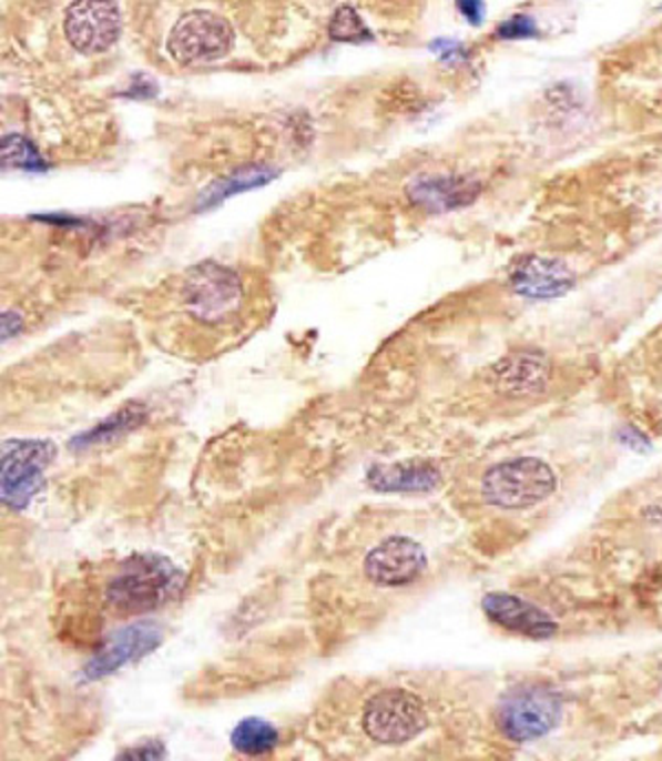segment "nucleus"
<instances>
[{
  "label": "nucleus",
  "instance_id": "obj_1",
  "mask_svg": "<svg viewBox=\"0 0 662 761\" xmlns=\"http://www.w3.org/2000/svg\"><path fill=\"white\" fill-rule=\"evenodd\" d=\"M184 585V574L169 559L138 555L106 585V602L120 613H144L166 605Z\"/></svg>",
  "mask_w": 662,
  "mask_h": 761
},
{
  "label": "nucleus",
  "instance_id": "obj_2",
  "mask_svg": "<svg viewBox=\"0 0 662 761\" xmlns=\"http://www.w3.org/2000/svg\"><path fill=\"white\" fill-rule=\"evenodd\" d=\"M557 490L552 468L534 457L495 464L481 479V497L501 510H523L546 501Z\"/></svg>",
  "mask_w": 662,
  "mask_h": 761
},
{
  "label": "nucleus",
  "instance_id": "obj_3",
  "mask_svg": "<svg viewBox=\"0 0 662 761\" xmlns=\"http://www.w3.org/2000/svg\"><path fill=\"white\" fill-rule=\"evenodd\" d=\"M184 303L186 312L204 325L230 321L243 303L238 274L213 261L195 265L184 281Z\"/></svg>",
  "mask_w": 662,
  "mask_h": 761
},
{
  "label": "nucleus",
  "instance_id": "obj_4",
  "mask_svg": "<svg viewBox=\"0 0 662 761\" xmlns=\"http://www.w3.org/2000/svg\"><path fill=\"white\" fill-rule=\"evenodd\" d=\"M429 724L422 700L405 689L376 693L363 711V729L385 747H398L416 740Z\"/></svg>",
  "mask_w": 662,
  "mask_h": 761
},
{
  "label": "nucleus",
  "instance_id": "obj_5",
  "mask_svg": "<svg viewBox=\"0 0 662 761\" xmlns=\"http://www.w3.org/2000/svg\"><path fill=\"white\" fill-rule=\"evenodd\" d=\"M55 455L51 442L11 439L2 446V501L11 510H24L44 488V473Z\"/></svg>",
  "mask_w": 662,
  "mask_h": 761
},
{
  "label": "nucleus",
  "instance_id": "obj_6",
  "mask_svg": "<svg viewBox=\"0 0 662 761\" xmlns=\"http://www.w3.org/2000/svg\"><path fill=\"white\" fill-rule=\"evenodd\" d=\"M561 718V698L546 687L510 691L497 707V727L512 742H532L548 735Z\"/></svg>",
  "mask_w": 662,
  "mask_h": 761
},
{
  "label": "nucleus",
  "instance_id": "obj_7",
  "mask_svg": "<svg viewBox=\"0 0 662 761\" xmlns=\"http://www.w3.org/2000/svg\"><path fill=\"white\" fill-rule=\"evenodd\" d=\"M234 31L225 18L213 11L195 9L184 13L169 35V53L180 64L215 62L230 53Z\"/></svg>",
  "mask_w": 662,
  "mask_h": 761
},
{
  "label": "nucleus",
  "instance_id": "obj_8",
  "mask_svg": "<svg viewBox=\"0 0 662 761\" xmlns=\"http://www.w3.org/2000/svg\"><path fill=\"white\" fill-rule=\"evenodd\" d=\"M122 31V16L113 0H73L64 13L69 44L86 55L109 51Z\"/></svg>",
  "mask_w": 662,
  "mask_h": 761
},
{
  "label": "nucleus",
  "instance_id": "obj_9",
  "mask_svg": "<svg viewBox=\"0 0 662 761\" xmlns=\"http://www.w3.org/2000/svg\"><path fill=\"white\" fill-rule=\"evenodd\" d=\"M164 642V629L153 620H138L113 631L84 667V680H102L131 662L153 653Z\"/></svg>",
  "mask_w": 662,
  "mask_h": 761
},
{
  "label": "nucleus",
  "instance_id": "obj_10",
  "mask_svg": "<svg viewBox=\"0 0 662 761\" xmlns=\"http://www.w3.org/2000/svg\"><path fill=\"white\" fill-rule=\"evenodd\" d=\"M429 561L420 544L409 537H389L365 557V574L378 587H405L416 582Z\"/></svg>",
  "mask_w": 662,
  "mask_h": 761
},
{
  "label": "nucleus",
  "instance_id": "obj_11",
  "mask_svg": "<svg viewBox=\"0 0 662 761\" xmlns=\"http://www.w3.org/2000/svg\"><path fill=\"white\" fill-rule=\"evenodd\" d=\"M508 283L517 296L548 301L559 298L574 287V272L563 261L530 254L510 267Z\"/></svg>",
  "mask_w": 662,
  "mask_h": 761
},
{
  "label": "nucleus",
  "instance_id": "obj_12",
  "mask_svg": "<svg viewBox=\"0 0 662 761\" xmlns=\"http://www.w3.org/2000/svg\"><path fill=\"white\" fill-rule=\"evenodd\" d=\"M550 372L541 352H512L492 367V384L506 397H532L548 388Z\"/></svg>",
  "mask_w": 662,
  "mask_h": 761
},
{
  "label": "nucleus",
  "instance_id": "obj_13",
  "mask_svg": "<svg viewBox=\"0 0 662 761\" xmlns=\"http://www.w3.org/2000/svg\"><path fill=\"white\" fill-rule=\"evenodd\" d=\"M483 613L490 622L528 638H550L557 633L552 618L539 607L512 596V593H488L481 602Z\"/></svg>",
  "mask_w": 662,
  "mask_h": 761
},
{
  "label": "nucleus",
  "instance_id": "obj_14",
  "mask_svg": "<svg viewBox=\"0 0 662 761\" xmlns=\"http://www.w3.org/2000/svg\"><path fill=\"white\" fill-rule=\"evenodd\" d=\"M477 194L479 184L464 177H422L409 189L411 201L429 212H446L468 205Z\"/></svg>",
  "mask_w": 662,
  "mask_h": 761
},
{
  "label": "nucleus",
  "instance_id": "obj_15",
  "mask_svg": "<svg viewBox=\"0 0 662 761\" xmlns=\"http://www.w3.org/2000/svg\"><path fill=\"white\" fill-rule=\"evenodd\" d=\"M367 481L378 493H422L436 488L440 473L431 464L374 466Z\"/></svg>",
  "mask_w": 662,
  "mask_h": 761
},
{
  "label": "nucleus",
  "instance_id": "obj_16",
  "mask_svg": "<svg viewBox=\"0 0 662 761\" xmlns=\"http://www.w3.org/2000/svg\"><path fill=\"white\" fill-rule=\"evenodd\" d=\"M230 744L241 755L261 758L278 747V731L261 718H245L234 727Z\"/></svg>",
  "mask_w": 662,
  "mask_h": 761
},
{
  "label": "nucleus",
  "instance_id": "obj_17",
  "mask_svg": "<svg viewBox=\"0 0 662 761\" xmlns=\"http://www.w3.org/2000/svg\"><path fill=\"white\" fill-rule=\"evenodd\" d=\"M2 166L29 171V173H42L47 169L44 160L38 155L33 144L24 140L22 135L2 138Z\"/></svg>",
  "mask_w": 662,
  "mask_h": 761
},
{
  "label": "nucleus",
  "instance_id": "obj_18",
  "mask_svg": "<svg viewBox=\"0 0 662 761\" xmlns=\"http://www.w3.org/2000/svg\"><path fill=\"white\" fill-rule=\"evenodd\" d=\"M329 38L336 42H352V44H360L371 40V31L367 29V24L363 22V18L358 16V11L349 4H343L334 11L332 20H329Z\"/></svg>",
  "mask_w": 662,
  "mask_h": 761
},
{
  "label": "nucleus",
  "instance_id": "obj_19",
  "mask_svg": "<svg viewBox=\"0 0 662 761\" xmlns=\"http://www.w3.org/2000/svg\"><path fill=\"white\" fill-rule=\"evenodd\" d=\"M142 419H144L142 408H138V406L124 408V410H120L118 415H113V417H109L106 422H102L100 426H95L93 430L80 435V437L75 439V446L84 448V446H95V444H100V442L113 439L115 435L126 433L129 428H133L135 424H140Z\"/></svg>",
  "mask_w": 662,
  "mask_h": 761
},
{
  "label": "nucleus",
  "instance_id": "obj_20",
  "mask_svg": "<svg viewBox=\"0 0 662 761\" xmlns=\"http://www.w3.org/2000/svg\"><path fill=\"white\" fill-rule=\"evenodd\" d=\"M272 177H274V173L267 171V169H261V166L258 169H249V171H241V173H234L232 180L220 184L221 191H211V194H213V201H217L220 196L223 199V196L234 194V192H243L247 191V189H254V186H263Z\"/></svg>",
  "mask_w": 662,
  "mask_h": 761
},
{
  "label": "nucleus",
  "instance_id": "obj_21",
  "mask_svg": "<svg viewBox=\"0 0 662 761\" xmlns=\"http://www.w3.org/2000/svg\"><path fill=\"white\" fill-rule=\"evenodd\" d=\"M497 35L506 38V40H519V38L523 40V38L539 35V29L530 16H515L497 29Z\"/></svg>",
  "mask_w": 662,
  "mask_h": 761
},
{
  "label": "nucleus",
  "instance_id": "obj_22",
  "mask_svg": "<svg viewBox=\"0 0 662 761\" xmlns=\"http://www.w3.org/2000/svg\"><path fill=\"white\" fill-rule=\"evenodd\" d=\"M457 9L472 24H479L483 18V0H457Z\"/></svg>",
  "mask_w": 662,
  "mask_h": 761
},
{
  "label": "nucleus",
  "instance_id": "obj_23",
  "mask_svg": "<svg viewBox=\"0 0 662 761\" xmlns=\"http://www.w3.org/2000/svg\"><path fill=\"white\" fill-rule=\"evenodd\" d=\"M431 49H434L436 53H440L441 60H448V62L464 55V49H461L457 42H452V40H436V42L431 44Z\"/></svg>",
  "mask_w": 662,
  "mask_h": 761
}]
</instances>
